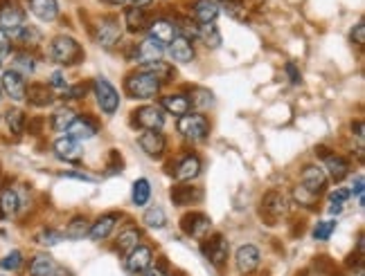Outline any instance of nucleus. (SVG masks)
Returning a JSON list of instances; mask_svg holds the SVG:
<instances>
[{"label":"nucleus","instance_id":"nucleus-53","mask_svg":"<svg viewBox=\"0 0 365 276\" xmlns=\"http://www.w3.org/2000/svg\"><path fill=\"white\" fill-rule=\"evenodd\" d=\"M350 195H356V200H359V204L363 206V176L356 178V184H354V189L350 191Z\"/></svg>","mask_w":365,"mask_h":276},{"label":"nucleus","instance_id":"nucleus-46","mask_svg":"<svg viewBox=\"0 0 365 276\" xmlns=\"http://www.w3.org/2000/svg\"><path fill=\"white\" fill-rule=\"evenodd\" d=\"M224 7H226V14L233 16V19H239L246 12V0H224Z\"/></svg>","mask_w":365,"mask_h":276},{"label":"nucleus","instance_id":"nucleus-51","mask_svg":"<svg viewBox=\"0 0 365 276\" xmlns=\"http://www.w3.org/2000/svg\"><path fill=\"white\" fill-rule=\"evenodd\" d=\"M7 54H12V39L0 30V56H7Z\"/></svg>","mask_w":365,"mask_h":276},{"label":"nucleus","instance_id":"nucleus-2","mask_svg":"<svg viewBox=\"0 0 365 276\" xmlns=\"http://www.w3.org/2000/svg\"><path fill=\"white\" fill-rule=\"evenodd\" d=\"M48 54L59 65H77V63L83 61L86 52H83V47L79 45L77 39L61 34V36L52 39V43H50V47H48Z\"/></svg>","mask_w":365,"mask_h":276},{"label":"nucleus","instance_id":"nucleus-55","mask_svg":"<svg viewBox=\"0 0 365 276\" xmlns=\"http://www.w3.org/2000/svg\"><path fill=\"white\" fill-rule=\"evenodd\" d=\"M286 72H288V76H291L293 83H300V72L293 63H286Z\"/></svg>","mask_w":365,"mask_h":276},{"label":"nucleus","instance_id":"nucleus-5","mask_svg":"<svg viewBox=\"0 0 365 276\" xmlns=\"http://www.w3.org/2000/svg\"><path fill=\"white\" fill-rule=\"evenodd\" d=\"M92 94L97 99V106L104 115H115L117 108H120V92L113 88V83L104 79V76H97L92 81Z\"/></svg>","mask_w":365,"mask_h":276},{"label":"nucleus","instance_id":"nucleus-34","mask_svg":"<svg viewBox=\"0 0 365 276\" xmlns=\"http://www.w3.org/2000/svg\"><path fill=\"white\" fill-rule=\"evenodd\" d=\"M55 267L57 265L50 254H37L30 263V276H52Z\"/></svg>","mask_w":365,"mask_h":276},{"label":"nucleus","instance_id":"nucleus-60","mask_svg":"<svg viewBox=\"0 0 365 276\" xmlns=\"http://www.w3.org/2000/svg\"><path fill=\"white\" fill-rule=\"evenodd\" d=\"M0 70H3V59H0Z\"/></svg>","mask_w":365,"mask_h":276},{"label":"nucleus","instance_id":"nucleus-31","mask_svg":"<svg viewBox=\"0 0 365 276\" xmlns=\"http://www.w3.org/2000/svg\"><path fill=\"white\" fill-rule=\"evenodd\" d=\"M140 70L149 72V74H154L160 83H169V81H174V76H176L174 65H169L167 61H154V63L140 65Z\"/></svg>","mask_w":365,"mask_h":276},{"label":"nucleus","instance_id":"nucleus-4","mask_svg":"<svg viewBox=\"0 0 365 276\" xmlns=\"http://www.w3.org/2000/svg\"><path fill=\"white\" fill-rule=\"evenodd\" d=\"M176 128H178V133L192 144L206 142L210 137V122L203 113H188V115L178 117Z\"/></svg>","mask_w":365,"mask_h":276},{"label":"nucleus","instance_id":"nucleus-48","mask_svg":"<svg viewBox=\"0 0 365 276\" xmlns=\"http://www.w3.org/2000/svg\"><path fill=\"white\" fill-rule=\"evenodd\" d=\"M347 200H350V191H347V189H336V191H332L329 193V202L332 204H345Z\"/></svg>","mask_w":365,"mask_h":276},{"label":"nucleus","instance_id":"nucleus-19","mask_svg":"<svg viewBox=\"0 0 365 276\" xmlns=\"http://www.w3.org/2000/svg\"><path fill=\"white\" fill-rule=\"evenodd\" d=\"M52 151L57 155V160H61L66 164H79L83 158L79 142L70 140V137H59V140L52 144Z\"/></svg>","mask_w":365,"mask_h":276},{"label":"nucleus","instance_id":"nucleus-21","mask_svg":"<svg viewBox=\"0 0 365 276\" xmlns=\"http://www.w3.org/2000/svg\"><path fill=\"white\" fill-rule=\"evenodd\" d=\"M99 131V126L95 119L90 117H75V122L66 128V137H70L75 142H83V140H90V137H95Z\"/></svg>","mask_w":365,"mask_h":276},{"label":"nucleus","instance_id":"nucleus-41","mask_svg":"<svg viewBox=\"0 0 365 276\" xmlns=\"http://www.w3.org/2000/svg\"><path fill=\"white\" fill-rule=\"evenodd\" d=\"M336 225H338L336 220H322V222H318V225L313 227V238L325 243V240L332 238V234L336 231Z\"/></svg>","mask_w":365,"mask_h":276},{"label":"nucleus","instance_id":"nucleus-52","mask_svg":"<svg viewBox=\"0 0 365 276\" xmlns=\"http://www.w3.org/2000/svg\"><path fill=\"white\" fill-rule=\"evenodd\" d=\"M352 43H356L359 47L365 43V25H363V23H359V25H356V28L352 30Z\"/></svg>","mask_w":365,"mask_h":276},{"label":"nucleus","instance_id":"nucleus-29","mask_svg":"<svg viewBox=\"0 0 365 276\" xmlns=\"http://www.w3.org/2000/svg\"><path fill=\"white\" fill-rule=\"evenodd\" d=\"M140 240H142V231L138 227H124L115 238V249L126 256L131 249H135L140 245Z\"/></svg>","mask_w":365,"mask_h":276},{"label":"nucleus","instance_id":"nucleus-47","mask_svg":"<svg viewBox=\"0 0 365 276\" xmlns=\"http://www.w3.org/2000/svg\"><path fill=\"white\" fill-rule=\"evenodd\" d=\"M86 92H88V85L86 83L68 85V88L63 90V97L61 99H81V97H86Z\"/></svg>","mask_w":365,"mask_h":276},{"label":"nucleus","instance_id":"nucleus-8","mask_svg":"<svg viewBox=\"0 0 365 276\" xmlns=\"http://www.w3.org/2000/svg\"><path fill=\"white\" fill-rule=\"evenodd\" d=\"M25 28V12L16 3L0 5V30L10 39H16Z\"/></svg>","mask_w":365,"mask_h":276},{"label":"nucleus","instance_id":"nucleus-26","mask_svg":"<svg viewBox=\"0 0 365 276\" xmlns=\"http://www.w3.org/2000/svg\"><path fill=\"white\" fill-rule=\"evenodd\" d=\"M192 19L194 23L199 25H208V23H215L217 16H219V5L215 0H197V3L192 5Z\"/></svg>","mask_w":365,"mask_h":276},{"label":"nucleus","instance_id":"nucleus-38","mask_svg":"<svg viewBox=\"0 0 365 276\" xmlns=\"http://www.w3.org/2000/svg\"><path fill=\"white\" fill-rule=\"evenodd\" d=\"M12 70H16L23 76L34 74V70H37V61H34V56L30 54V52H19V54H14V67Z\"/></svg>","mask_w":365,"mask_h":276},{"label":"nucleus","instance_id":"nucleus-27","mask_svg":"<svg viewBox=\"0 0 365 276\" xmlns=\"http://www.w3.org/2000/svg\"><path fill=\"white\" fill-rule=\"evenodd\" d=\"M30 12L37 16L39 21L52 23L59 19V3L57 0H28Z\"/></svg>","mask_w":365,"mask_h":276},{"label":"nucleus","instance_id":"nucleus-50","mask_svg":"<svg viewBox=\"0 0 365 276\" xmlns=\"http://www.w3.org/2000/svg\"><path fill=\"white\" fill-rule=\"evenodd\" d=\"M50 88H57V90H66L68 88V81H66V74L63 72H52L50 76Z\"/></svg>","mask_w":365,"mask_h":276},{"label":"nucleus","instance_id":"nucleus-43","mask_svg":"<svg viewBox=\"0 0 365 276\" xmlns=\"http://www.w3.org/2000/svg\"><path fill=\"white\" fill-rule=\"evenodd\" d=\"M21 265H23V252H19V249H12V252L0 261V267H3L5 272H16Z\"/></svg>","mask_w":365,"mask_h":276},{"label":"nucleus","instance_id":"nucleus-32","mask_svg":"<svg viewBox=\"0 0 365 276\" xmlns=\"http://www.w3.org/2000/svg\"><path fill=\"white\" fill-rule=\"evenodd\" d=\"M19 206H21V200L14 189H3L0 191V218H12L19 211Z\"/></svg>","mask_w":365,"mask_h":276},{"label":"nucleus","instance_id":"nucleus-20","mask_svg":"<svg viewBox=\"0 0 365 276\" xmlns=\"http://www.w3.org/2000/svg\"><path fill=\"white\" fill-rule=\"evenodd\" d=\"M259 261H262V254L255 245H241L235 254V265H237V270H239V274L244 276L257 270Z\"/></svg>","mask_w":365,"mask_h":276},{"label":"nucleus","instance_id":"nucleus-54","mask_svg":"<svg viewBox=\"0 0 365 276\" xmlns=\"http://www.w3.org/2000/svg\"><path fill=\"white\" fill-rule=\"evenodd\" d=\"M144 276H167L165 272V265H151L147 272H144Z\"/></svg>","mask_w":365,"mask_h":276},{"label":"nucleus","instance_id":"nucleus-9","mask_svg":"<svg viewBox=\"0 0 365 276\" xmlns=\"http://www.w3.org/2000/svg\"><path fill=\"white\" fill-rule=\"evenodd\" d=\"M131 122L142 131H163L165 115L158 106H140L131 113Z\"/></svg>","mask_w":365,"mask_h":276},{"label":"nucleus","instance_id":"nucleus-18","mask_svg":"<svg viewBox=\"0 0 365 276\" xmlns=\"http://www.w3.org/2000/svg\"><path fill=\"white\" fill-rule=\"evenodd\" d=\"M120 218H122V213H117V211H108L104 215H99V218L90 225V231H88L90 240H95V243L106 240L111 236V231L115 229L117 222H120Z\"/></svg>","mask_w":365,"mask_h":276},{"label":"nucleus","instance_id":"nucleus-45","mask_svg":"<svg viewBox=\"0 0 365 276\" xmlns=\"http://www.w3.org/2000/svg\"><path fill=\"white\" fill-rule=\"evenodd\" d=\"M16 39L23 41L25 45H37V43H41V32L37 28H32V25H25Z\"/></svg>","mask_w":365,"mask_h":276},{"label":"nucleus","instance_id":"nucleus-42","mask_svg":"<svg viewBox=\"0 0 365 276\" xmlns=\"http://www.w3.org/2000/svg\"><path fill=\"white\" fill-rule=\"evenodd\" d=\"M61 238H63V234H59L57 229H41L39 234H37V243L39 245H43V247H55V245H59L61 243Z\"/></svg>","mask_w":365,"mask_h":276},{"label":"nucleus","instance_id":"nucleus-24","mask_svg":"<svg viewBox=\"0 0 365 276\" xmlns=\"http://www.w3.org/2000/svg\"><path fill=\"white\" fill-rule=\"evenodd\" d=\"M167 54L172 56V61H176V63H192L194 56H197V52H194L192 41L183 39V36H176L167 45Z\"/></svg>","mask_w":365,"mask_h":276},{"label":"nucleus","instance_id":"nucleus-1","mask_svg":"<svg viewBox=\"0 0 365 276\" xmlns=\"http://www.w3.org/2000/svg\"><path fill=\"white\" fill-rule=\"evenodd\" d=\"M160 90H163V83H160L154 74H149L144 70H135L131 74H126V79H124V92L129 94L131 99H138V101L156 99Z\"/></svg>","mask_w":365,"mask_h":276},{"label":"nucleus","instance_id":"nucleus-59","mask_svg":"<svg viewBox=\"0 0 365 276\" xmlns=\"http://www.w3.org/2000/svg\"><path fill=\"white\" fill-rule=\"evenodd\" d=\"M108 5H122V3H126V0H106Z\"/></svg>","mask_w":365,"mask_h":276},{"label":"nucleus","instance_id":"nucleus-17","mask_svg":"<svg viewBox=\"0 0 365 276\" xmlns=\"http://www.w3.org/2000/svg\"><path fill=\"white\" fill-rule=\"evenodd\" d=\"M201 173V158L194 153L183 155L181 160L174 164V178L178 182H192V180H197Z\"/></svg>","mask_w":365,"mask_h":276},{"label":"nucleus","instance_id":"nucleus-6","mask_svg":"<svg viewBox=\"0 0 365 276\" xmlns=\"http://www.w3.org/2000/svg\"><path fill=\"white\" fill-rule=\"evenodd\" d=\"M201 252H203V256H206L212 265L217 267V270H221V267L228 263L230 245H228V240L221 234L206 236V238H203V243H201Z\"/></svg>","mask_w":365,"mask_h":276},{"label":"nucleus","instance_id":"nucleus-13","mask_svg":"<svg viewBox=\"0 0 365 276\" xmlns=\"http://www.w3.org/2000/svg\"><path fill=\"white\" fill-rule=\"evenodd\" d=\"M163 54H165V47L156 43L154 39H144L142 43H135L133 45V54H131V61L140 63V65H147V63H154V61H163Z\"/></svg>","mask_w":365,"mask_h":276},{"label":"nucleus","instance_id":"nucleus-3","mask_svg":"<svg viewBox=\"0 0 365 276\" xmlns=\"http://www.w3.org/2000/svg\"><path fill=\"white\" fill-rule=\"evenodd\" d=\"M92 39H95L97 45L106 47V50H113L117 43L122 41L120 19H117V16H113V14L97 19V23L92 25Z\"/></svg>","mask_w":365,"mask_h":276},{"label":"nucleus","instance_id":"nucleus-37","mask_svg":"<svg viewBox=\"0 0 365 276\" xmlns=\"http://www.w3.org/2000/svg\"><path fill=\"white\" fill-rule=\"evenodd\" d=\"M149 198H151V184H149V180L147 178H140V180H135L133 182V191H131V200L135 206H144L149 202Z\"/></svg>","mask_w":365,"mask_h":276},{"label":"nucleus","instance_id":"nucleus-10","mask_svg":"<svg viewBox=\"0 0 365 276\" xmlns=\"http://www.w3.org/2000/svg\"><path fill=\"white\" fill-rule=\"evenodd\" d=\"M300 187L304 191H309L311 195H322L327 189V173L325 169L318 167V164H307L300 173Z\"/></svg>","mask_w":365,"mask_h":276},{"label":"nucleus","instance_id":"nucleus-62","mask_svg":"<svg viewBox=\"0 0 365 276\" xmlns=\"http://www.w3.org/2000/svg\"><path fill=\"white\" fill-rule=\"evenodd\" d=\"M0 97H3V94H0Z\"/></svg>","mask_w":365,"mask_h":276},{"label":"nucleus","instance_id":"nucleus-28","mask_svg":"<svg viewBox=\"0 0 365 276\" xmlns=\"http://www.w3.org/2000/svg\"><path fill=\"white\" fill-rule=\"evenodd\" d=\"M25 99H28L32 106L46 108L55 101V94H52V88L46 85V83H32L28 88V92H25Z\"/></svg>","mask_w":365,"mask_h":276},{"label":"nucleus","instance_id":"nucleus-7","mask_svg":"<svg viewBox=\"0 0 365 276\" xmlns=\"http://www.w3.org/2000/svg\"><path fill=\"white\" fill-rule=\"evenodd\" d=\"M316 155L325 160V173L327 178H332L334 182H343V180L352 173V164L347 162L343 155L329 153V149H325V146H318Z\"/></svg>","mask_w":365,"mask_h":276},{"label":"nucleus","instance_id":"nucleus-33","mask_svg":"<svg viewBox=\"0 0 365 276\" xmlns=\"http://www.w3.org/2000/svg\"><path fill=\"white\" fill-rule=\"evenodd\" d=\"M88 231H90V222L86 215H75V218L68 222V227H66V238H70V240H81L83 236H88Z\"/></svg>","mask_w":365,"mask_h":276},{"label":"nucleus","instance_id":"nucleus-12","mask_svg":"<svg viewBox=\"0 0 365 276\" xmlns=\"http://www.w3.org/2000/svg\"><path fill=\"white\" fill-rule=\"evenodd\" d=\"M210 227H212V220L208 218L206 213H201V211H190V213H185L181 218L183 234H188L190 238L203 240L210 234Z\"/></svg>","mask_w":365,"mask_h":276},{"label":"nucleus","instance_id":"nucleus-11","mask_svg":"<svg viewBox=\"0 0 365 276\" xmlns=\"http://www.w3.org/2000/svg\"><path fill=\"white\" fill-rule=\"evenodd\" d=\"M151 265H154V249L142 243L135 249H131L124 258V267L129 274H144Z\"/></svg>","mask_w":365,"mask_h":276},{"label":"nucleus","instance_id":"nucleus-16","mask_svg":"<svg viewBox=\"0 0 365 276\" xmlns=\"http://www.w3.org/2000/svg\"><path fill=\"white\" fill-rule=\"evenodd\" d=\"M138 146L144 151V155H149V158H154V160H160L167 151V140L160 131H144L138 137Z\"/></svg>","mask_w":365,"mask_h":276},{"label":"nucleus","instance_id":"nucleus-58","mask_svg":"<svg viewBox=\"0 0 365 276\" xmlns=\"http://www.w3.org/2000/svg\"><path fill=\"white\" fill-rule=\"evenodd\" d=\"M131 3H133V7H142V10H144V7L151 5L154 0H131Z\"/></svg>","mask_w":365,"mask_h":276},{"label":"nucleus","instance_id":"nucleus-14","mask_svg":"<svg viewBox=\"0 0 365 276\" xmlns=\"http://www.w3.org/2000/svg\"><path fill=\"white\" fill-rule=\"evenodd\" d=\"M0 90H3L12 101H23L25 92H28V83H25V76L16 70H5L3 79H0Z\"/></svg>","mask_w":365,"mask_h":276},{"label":"nucleus","instance_id":"nucleus-36","mask_svg":"<svg viewBox=\"0 0 365 276\" xmlns=\"http://www.w3.org/2000/svg\"><path fill=\"white\" fill-rule=\"evenodd\" d=\"M142 222L149 229H163L167 225V213L163 206H149L142 215Z\"/></svg>","mask_w":365,"mask_h":276},{"label":"nucleus","instance_id":"nucleus-40","mask_svg":"<svg viewBox=\"0 0 365 276\" xmlns=\"http://www.w3.org/2000/svg\"><path fill=\"white\" fill-rule=\"evenodd\" d=\"M5 122H7V128H10V133H14V135H21L25 131V115H23V110H19V108L7 110Z\"/></svg>","mask_w":365,"mask_h":276},{"label":"nucleus","instance_id":"nucleus-44","mask_svg":"<svg viewBox=\"0 0 365 276\" xmlns=\"http://www.w3.org/2000/svg\"><path fill=\"white\" fill-rule=\"evenodd\" d=\"M192 101V106H197V108H210L212 103H215V99H212V92L206 90V88H194V97L190 99Z\"/></svg>","mask_w":365,"mask_h":276},{"label":"nucleus","instance_id":"nucleus-23","mask_svg":"<svg viewBox=\"0 0 365 276\" xmlns=\"http://www.w3.org/2000/svg\"><path fill=\"white\" fill-rule=\"evenodd\" d=\"M169 198H172V202L176 206H188V204H197L203 200V191L199 187H192V184H185V182H178L172 187V191H169Z\"/></svg>","mask_w":365,"mask_h":276},{"label":"nucleus","instance_id":"nucleus-22","mask_svg":"<svg viewBox=\"0 0 365 276\" xmlns=\"http://www.w3.org/2000/svg\"><path fill=\"white\" fill-rule=\"evenodd\" d=\"M147 32H149V39H154L156 43H160L163 47H167L169 43H172L178 34H176V25L174 21H167V19H156V21H149L147 25Z\"/></svg>","mask_w":365,"mask_h":276},{"label":"nucleus","instance_id":"nucleus-25","mask_svg":"<svg viewBox=\"0 0 365 276\" xmlns=\"http://www.w3.org/2000/svg\"><path fill=\"white\" fill-rule=\"evenodd\" d=\"M160 110H165L169 115H176V117H183L192 113V101L190 97H185V94H165L163 99H160Z\"/></svg>","mask_w":365,"mask_h":276},{"label":"nucleus","instance_id":"nucleus-49","mask_svg":"<svg viewBox=\"0 0 365 276\" xmlns=\"http://www.w3.org/2000/svg\"><path fill=\"white\" fill-rule=\"evenodd\" d=\"M295 200H298L300 204H304V206H311L313 202H316V195H311L309 191H304V189L302 187H298V189H295Z\"/></svg>","mask_w":365,"mask_h":276},{"label":"nucleus","instance_id":"nucleus-39","mask_svg":"<svg viewBox=\"0 0 365 276\" xmlns=\"http://www.w3.org/2000/svg\"><path fill=\"white\" fill-rule=\"evenodd\" d=\"M199 39L206 43L208 47H219L221 45V32L215 23H208V25H199Z\"/></svg>","mask_w":365,"mask_h":276},{"label":"nucleus","instance_id":"nucleus-30","mask_svg":"<svg viewBox=\"0 0 365 276\" xmlns=\"http://www.w3.org/2000/svg\"><path fill=\"white\" fill-rule=\"evenodd\" d=\"M124 25H126V30L129 32H142V30H147V25H149V14L147 10H142V7H126V12H124Z\"/></svg>","mask_w":365,"mask_h":276},{"label":"nucleus","instance_id":"nucleus-57","mask_svg":"<svg viewBox=\"0 0 365 276\" xmlns=\"http://www.w3.org/2000/svg\"><path fill=\"white\" fill-rule=\"evenodd\" d=\"M52 276H72V272H70V270H66V267H55Z\"/></svg>","mask_w":365,"mask_h":276},{"label":"nucleus","instance_id":"nucleus-56","mask_svg":"<svg viewBox=\"0 0 365 276\" xmlns=\"http://www.w3.org/2000/svg\"><path fill=\"white\" fill-rule=\"evenodd\" d=\"M352 131H356V137L363 142V122H352Z\"/></svg>","mask_w":365,"mask_h":276},{"label":"nucleus","instance_id":"nucleus-15","mask_svg":"<svg viewBox=\"0 0 365 276\" xmlns=\"http://www.w3.org/2000/svg\"><path fill=\"white\" fill-rule=\"evenodd\" d=\"M288 206H291V202H288V198L282 191H268L262 198V215L266 213L270 220H277L282 215H286Z\"/></svg>","mask_w":365,"mask_h":276},{"label":"nucleus","instance_id":"nucleus-35","mask_svg":"<svg viewBox=\"0 0 365 276\" xmlns=\"http://www.w3.org/2000/svg\"><path fill=\"white\" fill-rule=\"evenodd\" d=\"M75 117H77V113H75L72 108L63 106V108H59L57 113L52 115V122H50V126H52V131H57V133H66V128L75 122Z\"/></svg>","mask_w":365,"mask_h":276},{"label":"nucleus","instance_id":"nucleus-61","mask_svg":"<svg viewBox=\"0 0 365 276\" xmlns=\"http://www.w3.org/2000/svg\"><path fill=\"white\" fill-rule=\"evenodd\" d=\"M307 276H320V274H307Z\"/></svg>","mask_w":365,"mask_h":276}]
</instances>
